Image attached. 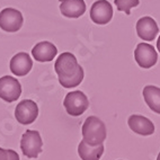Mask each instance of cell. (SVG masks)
<instances>
[{"instance_id":"2e32d148","label":"cell","mask_w":160,"mask_h":160,"mask_svg":"<svg viewBox=\"0 0 160 160\" xmlns=\"http://www.w3.org/2000/svg\"><path fill=\"white\" fill-rule=\"evenodd\" d=\"M143 98L149 108L152 112L160 114V88L159 87L148 85L143 88Z\"/></svg>"},{"instance_id":"9c48e42d","label":"cell","mask_w":160,"mask_h":160,"mask_svg":"<svg viewBox=\"0 0 160 160\" xmlns=\"http://www.w3.org/2000/svg\"><path fill=\"white\" fill-rule=\"evenodd\" d=\"M90 18L95 24L105 25L113 18V7L107 0H97L90 9Z\"/></svg>"},{"instance_id":"9a60e30c","label":"cell","mask_w":160,"mask_h":160,"mask_svg":"<svg viewBox=\"0 0 160 160\" xmlns=\"http://www.w3.org/2000/svg\"><path fill=\"white\" fill-rule=\"evenodd\" d=\"M78 153L82 160H99L104 153V146H92L88 144L85 140H82L78 146Z\"/></svg>"},{"instance_id":"5b68a950","label":"cell","mask_w":160,"mask_h":160,"mask_svg":"<svg viewBox=\"0 0 160 160\" xmlns=\"http://www.w3.org/2000/svg\"><path fill=\"white\" fill-rule=\"evenodd\" d=\"M23 15L15 8H5L0 12V28L8 33L19 31L23 26Z\"/></svg>"},{"instance_id":"7a4b0ae2","label":"cell","mask_w":160,"mask_h":160,"mask_svg":"<svg viewBox=\"0 0 160 160\" xmlns=\"http://www.w3.org/2000/svg\"><path fill=\"white\" fill-rule=\"evenodd\" d=\"M107 131L102 120L96 116H89L82 125V138L88 144L98 146L106 140Z\"/></svg>"},{"instance_id":"3957f363","label":"cell","mask_w":160,"mask_h":160,"mask_svg":"<svg viewBox=\"0 0 160 160\" xmlns=\"http://www.w3.org/2000/svg\"><path fill=\"white\" fill-rule=\"evenodd\" d=\"M20 149L27 158H37L43 150V141L40 133L34 130H26L20 140Z\"/></svg>"},{"instance_id":"e0dca14e","label":"cell","mask_w":160,"mask_h":160,"mask_svg":"<svg viewBox=\"0 0 160 160\" xmlns=\"http://www.w3.org/2000/svg\"><path fill=\"white\" fill-rule=\"evenodd\" d=\"M118 12H124L126 15L131 14V8L137 7L140 1L139 0H114Z\"/></svg>"},{"instance_id":"7c38bea8","label":"cell","mask_w":160,"mask_h":160,"mask_svg":"<svg viewBox=\"0 0 160 160\" xmlns=\"http://www.w3.org/2000/svg\"><path fill=\"white\" fill-rule=\"evenodd\" d=\"M58 53L57 46L51 42H40L32 49V55L38 62H50Z\"/></svg>"},{"instance_id":"ffe728a7","label":"cell","mask_w":160,"mask_h":160,"mask_svg":"<svg viewBox=\"0 0 160 160\" xmlns=\"http://www.w3.org/2000/svg\"><path fill=\"white\" fill-rule=\"evenodd\" d=\"M157 160H160V152H159V154H158V157H157Z\"/></svg>"},{"instance_id":"8992f818","label":"cell","mask_w":160,"mask_h":160,"mask_svg":"<svg viewBox=\"0 0 160 160\" xmlns=\"http://www.w3.org/2000/svg\"><path fill=\"white\" fill-rule=\"evenodd\" d=\"M22 94L19 81L12 76H3L0 78V98L7 103L17 100Z\"/></svg>"},{"instance_id":"d6986e66","label":"cell","mask_w":160,"mask_h":160,"mask_svg":"<svg viewBox=\"0 0 160 160\" xmlns=\"http://www.w3.org/2000/svg\"><path fill=\"white\" fill-rule=\"evenodd\" d=\"M157 49H158V51L160 52V36H159V38H158V41H157Z\"/></svg>"},{"instance_id":"52a82bcc","label":"cell","mask_w":160,"mask_h":160,"mask_svg":"<svg viewBox=\"0 0 160 160\" xmlns=\"http://www.w3.org/2000/svg\"><path fill=\"white\" fill-rule=\"evenodd\" d=\"M38 116V107L31 99H24L15 108V117L20 124H32Z\"/></svg>"},{"instance_id":"6da1fadb","label":"cell","mask_w":160,"mask_h":160,"mask_svg":"<svg viewBox=\"0 0 160 160\" xmlns=\"http://www.w3.org/2000/svg\"><path fill=\"white\" fill-rule=\"evenodd\" d=\"M54 70L59 82L64 88H73L82 82L83 69L79 66L77 58L70 52H63L54 63Z\"/></svg>"},{"instance_id":"ac0fdd59","label":"cell","mask_w":160,"mask_h":160,"mask_svg":"<svg viewBox=\"0 0 160 160\" xmlns=\"http://www.w3.org/2000/svg\"><path fill=\"white\" fill-rule=\"evenodd\" d=\"M0 160H19V156L12 149L6 150V149L0 148Z\"/></svg>"},{"instance_id":"8fae6325","label":"cell","mask_w":160,"mask_h":160,"mask_svg":"<svg viewBox=\"0 0 160 160\" xmlns=\"http://www.w3.org/2000/svg\"><path fill=\"white\" fill-rule=\"evenodd\" d=\"M33 67V60L27 53L19 52L10 60V71L18 77H24L31 71Z\"/></svg>"},{"instance_id":"5bb4252c","label":"cell","mask_w":160,"mask_h":160,"mask_svg":"<svg viewBox=\"0 0 160 160\" xmlns=\"http://www.w3.org/2000/svg\"><path fill=\"white\" fill-rule=\"evenodd\" d=\"M60 10L68 18H79L86 12V3L83 0H62Z\"/></svg>"},{"instance_id":"277c9868","label":"cell","mask_w":160,"mask_h":160,"mask_svg":"<svg viewBox=\"0 0 160 160\" xmlns=\"http://www.w3.org/2000/svg\"><path fill=\"white\" fill-rule=\"evenodd\" d=\"M63 106L69 115L80 116L89 107V100L82 92L74 90L67 94L66 98L63 100Z\"/></svg>"},{"instance_id":"4fadbf2b","label":"cell","mask_w":160,"mask_h":160,"mask_svg":"<svg viewBox=\"0 0 160 160\" xmlns=\"http://www.w3.org/2000/svg\"><path fill=\"white\" fill-rule=\"evenodd\" d=\"M130 129L140 135H151L154 132V125L151 121L142 115H131L128 120Z\"/></svg>"},{"instance_id":"30bf717a","label":"cell","mask_w":160,"mask_h":160,"mask_svg":"<svg viewBox=\"0 0 160 160\" xmlns=\"http://www.w3.org/2000/svg\"><path fill=\"white\" fill-rule=\"evenodd\" d=\"M158 32H159V27H158L157 23L153 18L149 17V16H144V17L140 18L137 23V33L138 36L142 38L143 41H153L157 36Z\"/></svg>"},{"instance_id":"ba28073f","label":"cell","mask_w":160,"mask_h":160,"mask_svg":"<svg viewBox=\"0 0 160 160\" xmlns=\"http://www.w3.org/2000/svg\"><path fill=\"white\" fill-rule=\"evenodd\" d=\"M134 59L139 67L149 69L157 63L158 54L152 45L148 43H140L138 44L134 51Z\"/></svg>"}]
</instances>
